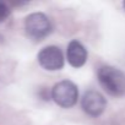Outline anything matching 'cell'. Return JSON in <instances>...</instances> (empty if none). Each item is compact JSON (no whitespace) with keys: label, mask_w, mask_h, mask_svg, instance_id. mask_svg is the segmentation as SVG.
<instances>
[{"label":"cell","mask_w":125,"mask_h":125,"mask_svg":"<svg viewBox=\"0 0 125 125\" xmlns=\"http://www.w3.org/2000/svg\"><path fill=\"white\" fill-rule=\"evenodd\" d=\"M81 107L87 115L92 118H97L104 112L107 107V101L103 94L91 90L83 94L81 101Z\"/></svg>","instance_id":"cell-5"},{"label":"cell","mask_w":125,"mask_h":125,"mask_svg":"<svg viewBox=\"0 0 125 125\" xmlns=\"http://www.w3.org/2000/svg\"><path fill=\"white\" fill-rule=\"evenodd\" d=\"M39 65L48 71H56L64 66V55L55 45L44 47L37 55Z\"/></svg>","instance_id":"cell-4"},{"label":"cell","mask_w":125,"mask_h":125,"mask_svg":"<svg viewBox=\"0 0 125 125\" xmlns=\"http://www.w3.org/2000/svg\"><path fill=\"white\" fill-rule=\"evenodd\" d=\"M50 96L53 101L61 108H71L77 103L79 90L73 81L62 80L53 86Z\"/></svg>","instance_id":"cell-2"},{"label":"cell","mask_w":125,"mask_h":125,"mask_svg":"<svg viewBox=\"0 0 125 125\" xmlns=\"http://www.w3.org/2000/svg\"><path fill=\"white\" fill-rule=\"evenodd\" d=\"M87 50L79 41H71L66 49V58L73 68H81L87 61Z\"/></svg>","instance_id":"cell-6"},{"label":"cell","mask_w":125,"mask_h":125,"mask_svg":"<svg viewBox=\"0 0 125 125\" xmlns=\"http://www.w3.org/2000/svg\"><path fill=\"white\" fill-rule=\"evenodd\" d=\"M97 79L103 90L110 96L119 97L125 93V74L109 65H103L97 71Z\"/></svg>","instance_id":"cell-1"},{"label":"cell","mask_w":125,"mask_h":125,"mask_svg":"<svg viewBox=\"0 0 125 125\" xmlns=\"http://www.w3.org/2000/svg\"><path fill=\"white\" fill-rule=\"evenodd\" d=\"M9 16H10V8L5 3L0 1V22L5 21Z\"/></svg>","instance_id":"cell-7"},{"label":"cell","mask_w":125,"mask_h":125,"mask_svg":"<svg viewBox=\"0 0 125 125\" xmlns=\"http://www.w3.org/2000/svg\"><path fill=\"white\" fill-rule=\"evenodd\" d=\"M123 6H124V9H125V1H124V3H123Z\"/></svg>","instance_id":"cell-8"},{"label":"cell","mask_w":125,"mask_h":125,"mask_svg":"<svg viewBox=\"0 0 125 125\" xmlns=\"http://www.w3.org/2000/svg\"><path fill=\"white\" fill-rule=\"evenodd\" d=\"M25 30L31 38L41 41L52 32V23L47 15L42 12H33L26 17Z\"/></svg>","instance_id":"cell-3"}]
</instances>
